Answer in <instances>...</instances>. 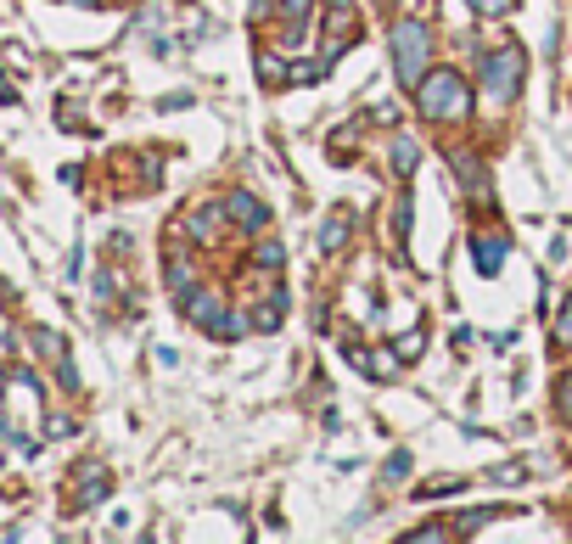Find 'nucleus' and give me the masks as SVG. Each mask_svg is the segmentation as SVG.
Here are the masks:
<instances>
[{"mask_svg":"<svg viewBox=\"0 0 572 544\" xmlns=\"http://www.w3.org/2000/svg\"><path fill=\"white\" fill-rule=\"evenodd\" d=\"M387 163H393V174H399V180H410L415 163H421V146H415L410 135H399V141L387 146Z\"/></svg>","mask_w":572,"mask_h":544,"instance_id":"nucleus-9","label":"nucleus"},{"mask_svg":"<svg viewBox=\"0 0 572 544\" xmlns=\"http://www.w3.org/2000/svg\"><path fill=\"white\" fill-rule=\"evenodd\" d=\"M427 68H432V29L421 23V17L393 23V73H399V85L415 90L421 79H427Z\"/></svg>","mask_w":572,"mask_h":544,"instance_id":"nucleus-2","label":"nucleus"},{"mask_svg":"<svg viewBox=\"0 0 572 544\" xmlns=\"http://www.w3.org/2000/svg\"><path fill=\"white\" fill-rule=\"evenodd\" d=\"M258 264H264V270H281V247L264 242V247H258Z\"/></svg>","mask_w":572,"mask_h":544,"instance_id":"nucleus-20","label":"nucleus"},{"mask_svg":"<svg viewBox=\"0 0 572 544\" xmlns=\"http://www.w3.org/2000/svg\"><path fill=\"white\" fill-rule=\"evenodd\" d=\"M197 292V275H191V258L186 253H169V298L186 303Z\"/></svg>","mask_w":572,"mask_h":544,"instance_id":"nucleus-8","label":"nucleus"},{"mask_svg":"<svg viewBox=\"0 0 572 544\" xmlns=\"http://www.w3.org/2000/svg\"><path fill=\"white\" fill-rule=\"evenodd\" d=\"M556 410H561V421L572 427V376H561V387H556Z\"/></svg>","mask_w":572,"mask_h":544,"instance_id":"nucleus-16","label":"nucleus"},{"mask_svg":"<svg viewBox=\"0 0 572 544\" xmlns=\"http://www.w3.org/2000/svg\"><path fill=\"white\" fill-rule=\"evenodd\" d=\"M225 208H230V219H236L242 230H264V225H270V208H264V202H258L253 191H236V197H230Z\"/></svg>","mask_w":572,"mask_h":544,"instance_id":"nucleus-4","label":"nucleus"},{"mask_svg":"<svg viewBox=\"0 0 572 544\" xmlns=\"http://www.w3.org/2000/svg\"><path fill=\"white\" fill-rule=\"evenodd\" d=\"M73 6H96V0H73Z\"/></svg>","mask_w":572,"mask_h":544,"instance_id":"nucleus-22","label":"nucleus"},{"mask_svg":"<svg viewBox=\"0 0 572 544\" xmlns=\"http://www.w3.org/2000/svg\"><path fill=\"white\" fill-rule=\"evenodd\" d=\"M225 214H230L225 202H202L197 214H191V236H197V242H208V236H214V225H219Z\"/></svg>","mask_w":572,"mask_h":544,"instance_id":"nucleus-11","label":"nucleus"},{"mask_svg":"<svg viewBox=\"0 0 572 544\" xmlns=\"http://www.w3.org/2000/svg\"><path fill=\"white\" fill-rule=\"evenodd\" d=\"M343 242H348V219H331V225H326V236H320V247H326V253H337Z\"/></svg>","mask_w":572,"mask_h":544,"instance_id":"nucleus-14","label":"nucleus"},{"mask_svg":"<svg viewBox=\"0 0 572 544\" xmlns=\"http://www.w3.org/2000/svg\"><path fill=\"white\" fill-rule=\"evenodd\" d=\"M472 264H477V275H500L505 270V236H477Z\"/></svg>","mask_w":572,"mask_h":544,"instance_id":"nucleus-6","label":"nucleus"},{"mask_svg":"<svg viewBox=\"0 0 572 544\" xmlns=\"http://www.w3.org/2000/svg\"><path fill=\"white\" fill-rule=\"evenodd\" d=\"M556 348H572V292H567V303H561V315H556Z\"/></svg>","mask_w":572,"mask_h":544,"instance_id":"nucleus-13","label":"nucleus"},{"mask_svg":"<svg viewBox=\"0 0 572 544\" xmlns=\"http://www.w3.org/2000/svg\"><path fill=\"white\" fill-rule=\"evenodd\" d=\"M488 477H494L500 488H511V483H522V477H528V466H494Z\"/></svg>","mask_w":572,"mask_h":544,"instance_id":"nucleus-17","label":"nucleus"},{"mask_svg":"<svg viewBox=\"0 0 572 544\" xmlns=\"http://www.w3.org/2000/svg\"><path fill=\"white\" fill-rule=\"evenodd\" d=\"M528 73V51L522 45H500L494 57H483V101L488 107H511Z\"/></svg>","mask_w":572,"mask_h":544,"instance_id":"nucleus-3","label":"nucleus"},{"mask_svg":"<svg viewBox=\"0 0 572 544\" xmlns=\"http://www.w3.org/2000/svg\"><path fill=\"white\" fill-rule=\"evenodd\" d=\"M404 472H410V449H393V455H387V466H382V488H393Z\"/></svg>","mask_w":572,"mask_h":544,"instance_id":"nucleus-12","label":"nucleus"},{"mask_svg":"<svg viewBox=\"0 0 572 544\" xmlns=\"http://www.w3.org/2000/svg\"><path fill=\"white\" fill-rule=\"evenodd\" d=\"M466 6H472L477 17H505L516 6V0H466Z\"/></svg>","mask_w":572,"mask_h":544,"instance_id":"nucleus-15","label":"nucleus"},{"mask_svg":"<svg viewBox=\"0 0 572 544\" xmlns=\"http://www.w3.org/2000/svg\"><path fill=\"white\" fill-rule=\"evenodd\" d=\"M438 494H460V477H444V483H421V500H438Z\"/></svg>","mask_w":572,"mask_h":544,"instance_id":"nucleus-18","label":"nucleus"},{"mask_svg":"<svg viewBox=\"0 0 572 544\" xmlns=\"http://www.w3.org/2000/svg\"><path fill=\"white\" fill-rule=\"evenodd\" d=\"M415 107H421V118H466L472 113V85L455 68H427V79L415 85Z\"/></svg>","mask_w":572,"mask_h":544,"instance_id":"nucleus-1","label":"nucleus"},{"mask_svg":"<svg viewBox=\"0 0 572 544\" xmlns=\"http://www.w3.org/2000/svg\"><path fill=\"white\" fill-rule=\"evenodd\" d=\"M6 298H12V292H6V281H0V303H6Z\"/></svg>","mask_w":572,"mask_h":544,"instance_id":"nucleus-21","label":"nucleus"},{"mask_svg":"<svg viewBox=\"0 0 572 544\" xmlns=\"http://www.w3.org/2000/svg\"><path fill=\"white\" fill-rule=\"evenodd\" d=\"M107 488H113V477L101 472V466H85V477H79V488H73V505H101Z\"/></svg>","mask_w":572,"mask_h":544,"instance_id":"nucleus-7","label":"nucleus"},{"mask_svg":"<svg viewBox=\"0 0 572 544\" xmlns=\"http://www.w3.org/2000/svg\"><path fill=\"white\" fill-rule=\"evenodd\" d=\"M343 354H348V365H359L371 382H393V371H399L393 354H365V348H354V343H343Z\"/></svg>","mask_w":572,"mask_h":544,"instance_id":"nucleus-5","label":"nucleus"},{"mask_svg":"<svg viewBox=\"0 0 572 544\" xmlns=\"http://www.w3.org/2000/svg\"><path fill=\"white\" fill-rule=\"evenodd\" d=\"M455 174H460V186L472 191V197L488 191V174H483V163H477V152H455Z\"/></svg>","mask_w":572,"mask_h":544,"instance_id":"nucleus-10","label":"nucleus"},{"mask_svg":"<svg viewBox=\"0 0 572 544\" xmlns=\"http://www.w3.org/2000/svg\"><path fill=\"white\" fill-rule=\"evenodd\" d=\"M488 516H500V511H466V516H460V528H455V533H477V528L488 522Z\"/></svg>","mask_w":572,"mask_h":544,"instance_id":"nucleus-19","label":"nucleus"}]
</instances>
